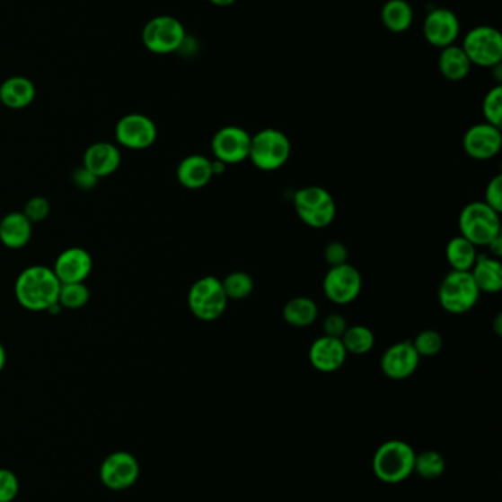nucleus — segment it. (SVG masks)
<instances>
[{
  "label": "nucleus",
  "instance_id": "58836bf2",
  "mask_svg": "<svg viewBox=\"0 0 502 502\" xmlns=\"http://www.w3.org/2000/svg\"><path fill=\"white\" fill-rule=\"evenodd\" d=\"M74 181L82 188H92L96 184L98 178L93 174H90L86 168L83 167L74 174Z\"/></svg>",
  "mask_w": 502,
  "mask_h": 502
},
{
  "label": "nucleus",
  "instance_id": "f257e3e1",
  "mask_svg": "<svg viewBox=\"0 0 502 502\" xmlns=\"http://www.w3.org/2000/svg\"><path fill=\"white\" fill-rule=\"evenodd\" d=\"M61 282L55 272L46 266H30L21 272L15 282L18 303L30 312L49 310L59 299Z\"/></svg>",
  "mask_w": 502,
  "mask_h": 502
},
{
  "label": "nucleus",
  "instance_id": "9b49d317",
  "mask_svg": "<svg viewBox=\"0 0 502 502\" xmlns=\"http://www.w3.org/2000/svg\"><path fill=\"white\" fill-rule=\"evenodd\" d=\"M140 466L137 458L127 451L110 454L99 470L101 482L110 490L128 489L139 479Z\"/></svg>",
  "mask_w": 502,
  "mask_h": 502
},
{
  "label": "nucleus",
  "instance_id": "5701e85b",
  "mask_svg": "<svg viewBox=\"0 0 502 502\" xmlns=\"http://www.w3.org/2000/svg\"><path fill=\"white\" fill-rule=\"evenodd\" d=\"M36 99L33 82L25 77H11L0 85V101L9 109H24Z\"/></svg>",
  "mask_w": 502,
  "mask_h": 502
},
{
  "label": "nucleus",
  "instance_id": "2eb2a0df",
  "mask_svg": "<svg viewBox=\"0 0 502 502\" xmlns=\"http://www.w3.org/2000/svg\"><path fill=\"white\" fill-rule=\"evenodd\" d=\"M460 30L462 25L457 15L446 8L432 9L423 24L426 40L437 49L453 46L460 36Z\"/></svg>",
  "mask_w": 502,
  "mask_h": 502
},
{
  "label": "nucleus",
  "instance_id": "20e7f679",
  "mask_svg": "<svg viewBox=\"0 0 502 502\" xmlns=\"http://www.w3.org/2000/svg\"><path fill=\"white\" fill-rule=\"evenodd\" d=\"M292 153L290 140L276 128L258 131L251 138L250 160L260 170L273 172L286 165Z\"/></svg>",
  "mask_w": 502,
  "mask_h": 502
},
{
  "label": "nucleus",
  "instance_id": "473e14b6",
  "mask_svg": "<svg viewBox=\"0 0 502 502\" xmlns=\"http://www.w3.org/2000/svg\"><path fill=\"white\" fill-rule=\"evenodd\" d=\"M483 117L490 126L501 128L502 121V87L497 85L490 89L483 99Z\"/></svg>",
  "mask_w": 502,
  "mask_h": 502
},
{
  "label": "nucleus",
  "instance_id": "aec40b11",
  "mask_svg": "<svg viewBox=\"0 0 502 502\" xmlns=\"http://www.w3.org/2000/svg\"><path fill=\"white\" fill-rule=\"evenodd\" d=\"M213 160L202 154H190L177 168V179L188 190H199L213 179Z\"/></svg>",
  "mask_w": 502,
  "mask_h": 502
},
{
  "label": "nucleus",
  "instance_id": "6ab92c4d",
  "mask_svg": "<svg viewBox=\"0 0 502 502\" xmlns=\"http://www.w3.org/2000/svg\"><path fill=\"white\" fill-rule=\"evenodd\" d=\"M84 168L96 178H103L117 172L121 165L119 147L107 142L94 143L87 149L83 158Z\"/></svg>",
  "mask_w": 502,
  "mask_h": 502
},
{
  "label": "nucleus",
  "instance_id": "412c9836",
  "mask_svg": "<svg viewBox=\"0 0 502 502\" xmlns=\"http://www.w3.org/2000/svg\"><path fill=\"white\" fill-rule=\"evenodd\" d=\"M33 235V223L22 212H13L0 221V241L4 247L18 250L30 243Z\"/></svg>",
  "mask_w": 502,
  "mask_h": 502
},
{
  "label": "nucleus",
  "instance_id": "1a4fd4ad",
  "mask_svg": "<svg viewBox=\"0 0 502 502\" xmlns=\"http://www.w3.org/2000/svg\"><path fill=\"white\" fill-rule=\"evenodd\" d=\"M186 30L177 18L160 15L145 25L142 40L149 52L156 55L174 53L183 46Z\"/></svg>",
  "mask_w": 502,
  "mask_h": 502
},
{
  "label": "nucleus",
  "instance_id": "7c9ffc66",
  "mask_svg": "<svg viewBox=\"0 0 502 502\" xmlns=\"http://www.w3.org/2000/svg\"><path fill=\"white\" fill-rule=\"evenodd\" d=\"M89 299V288L84 285V282H78V284H61L57 303L61 304L62 308L75 310V308L86 306Z\"/></svg>",
  "mask_w": 502,
  "mask_h": 502
},
{
  "label": "nucleus",
  "instance_id": "6e6552de",
  "mask_svg": "<svg viewBox=\"0 0 502 502\" xmlns=\"http://www.w3.org/2000/svg\"><path fill=\"white\" fill-rule=\"evenodd\" d=\"M462 48L466 52L471 65L495 68L501 64L502 36L494 27L480 25L470 30L464 37Z\"/></svg>",
  "mask_w": 502,
  "mask_h": 502
},
{
  "label": "nucleus",
  "instance_id": "bb28decb",
  "mask_svg": "<svg viewBox=\"0 0 502 502\" xmlns=\"http://www.w3.org/2000/svg\"><path fill=\"white\" fill-rule=\"evenodd\" d=\"M319 316V307L308 297H296L283 308V317L286 324L295 328H306L314 324Z\"/></svg>",
  "mask_w": 502,
  "mask_h": 502
},
{
  "label": "nucleus",
  "instance_id": "e433bc0d",
  "mask_svg": "<svg viewBox=\"0 0 502 502\" xmlns=\"http://www.w3.org/2000/svg\"><path fill=\"white\" fill-rule=\"evenodd\" d=\"M324 259L330 264V268L348 264V248L339 241H331L324 248Z\"/></svg>",
  "mask_w": 502,
  "mask_h": 502
},
{
  "label": "nucleus",
  "instance_id": "c85d7f7f",
  "mask_svg": "<svg viewBox=\"0 0 502 502\" xmlns=\"http://www.w3.org/2000/svg\"><path fill=\"white\" fill-rule=\"evenodd\" d=\"M221 282H223L225 296L229 300H245L252 294L253 288H255L252 276L241 271L232 272Z\"/></svg>",
  "mask_w": 502,
  "mask_h": 502
},
{
  "label": "nucleus",
  "instance_id": "393cba45",
  "mask_svg": "<svg viewBox=\"0 0 502 502\" xmlns=\"http://www.w3.org/2000/svg\"><path fill=\"white\" fill-rule=\"evenodd\" d=\"M380 18L392 33H404L413 25L414 11L407 0H388L382 8Z\"/></svg>",
  "mask_w": 502,
  "mask_h": 502
},
{
  "label": "nucleus",
  "instance_id": "f3484780",
  "mask_svg": "<svg viewBox=\"0 0 502 502\" xmlns=\"http://www.w3.org/2000/svg\"><path fill=\"white\" fill-rule=\"evenodd\" d=\"M93 260L89 251L80 247L66 248L57 255L52 271L61 284H78L89 278Z\"/></svg>",
  "mask_w": 502,
  "mask_h": 502
},
{
  "label": "nucleus",
  "instance_id": "ddd939ff",
  "mask_svg": "<svg viewBox=\"0 0 502 502\" xmlns=\"http://www.w3.org/2000/svg\"><path fill=\"white\" fill-rule=\"evenodd\" d=\"M251 135L241 126H223L213 137V153L225 165H237L250 159Z\"/></svg>",
  "mask_w": 502,
  "mask_h": 502
},
{
  "label": "nucleus",
  "instance_id": "f704fd0d",
  "mask_svg": "<svg viewBox=\"0 0 502 502\" xmlns=\"http://www.w3.org/2000/svg\"><path fill=\"white\" fill-rule=\"evenodd\" d=\"M22 213L27 216V219L31 223L41 222V221H45L49 216V200H46L45 197H33V199L27 202Z\"/></svg>",
  "mask_w": 502,
  "mask_h": 502
},
{
  "label": "nucleus",
  "instance_id": "ea45409f",
  "mask_svg": "<svg viewBox=\"0 0 502 502\" xmlns=\"http://www.w3.org/2000/svg\"><path fill=\"white\" fill-rule=\"evenodd\" d=\"M211 4H216V6H221V8H225V6H230L233 4L236 0H209Z\"/></svg>",
  "mask_w": 502,
  "mask_h": 502
},
{
  "label": "nucleus",
  "instance_id": "f8f14e48",
  "mask_svg": "<svg viewBox=\"0 0 502 502\" xmlns=\"http://www.w3.org/2000/svg\"><path fill=\"white\" fill-rule=\"evenodd\" d=\"M156 137H158V130L155 122L146 115H126L115 126L117 142L131 151L149 149L154 146Z\"/></svg>",
  "mask_w": 502,
  "mask_h": 502
},
{
  "label": "nucleus",
  "instance_id": "423d86ee",
  "mask_svg": "<svg viewBox=\"0 0 502 502\" xmlns=\"http://www.w3.org/2000/svg\"><path fill=\"white\" fill-rule=\"evenodd\" d=\"M480 290L470 272L451 271L437 291L442 308L451 315H464L478 304Z\"/></svg>",
  "mask_w": 502,
  "mask_h": 502
},
{
  "label": "nucleus",
  "instance_id": "79ce46f5",
  "mask_svg": "<svg viewBox=\"0 0 502 502\" xmlns=\"http://www.w3.org/2000/svg\"><path fill=\"white\" fill-rule=\"evenodd\" d=\"M502 316L501 315H498V316H497V319H495V333H497V335H501L502 333Z\"/></svg>",
  "mask_w": 502,
  "mask_h": 502
},
{
  "label": "nucleus",
  "instance_id": "9d476101",
  "mask_svg": "<svg viewBox=\"0 0 502 502\" xmlns=\"http://www.w3.org/2000/svg\"><path fill=\"white\" fill-rule=\"evenodd\" d=\"M323 290L331 303L345 306L357 300L363 290V276L352 264L333 266L324 276Z\"/></svg>",
  "mask_w": 502,
  "mask_h": 502
},
{
  "label": "nucleus",
  "instance_id": "a211bd4d",
  "mask_svg": "<svg viewBox=\"0 0 502 502\" xmlns=\"http://www.w3.org/2000/svg\"><path fill=\"white\" fill-rule=\"evenodd\" d=\"M348 352L340 338L320 336L311 344L308 359L313 368L319 372L333 373L342 368L347 360Z\"/></svg>",
  "mask_w": 502,
  "mask_h": 502
},
{
  "label": "nucleus",
  "instance_id": "a878e982",
  "mask_svg": "<svg viewBox=\"0 0 502 502\" xmlns=\"http://www.w3.org/2000/svg\"><path fill=\"white\" fill-rule=\"evenodd\" d=\"M446 260L453 271L470 272L474 262L478 259V251L473 243L464 238L462 235L454 237L446 244Z\"/></svg>",
  "mask_w": 502,
  "mask_h": 502
},
{
  "label": "nucleus",
  "instance_id": "c756f323",
  "mask_svg": "<svg viewBox=\"0 0 502 502\" xmlns=\"http://www.w3.org/2000/svg\"><path fill=\"white\" fill-rule=\"evenodd\" d=\"M414 472L420 474L421 478H439L445 472V460L436 451H425L420 455H416Z\"/></svg>",
  "mask_w": 502,
  "mask_h": 502
},
{
  "label": "nucleus",
  "instance_id": "f03ea898",
  "mask_svg": "<svg viewBox=\"0 0 502 502\" xmlns=\"http://www.w3.org/2000/svg\"><path fill=\"white\" fill-rule=\"evenodd\" d=\"M458 227L460 235L476 247H488L501 237V216L485 202L469 203L460 213Z\"/></svg>",
  "mask_w": 502,
  "mask_h": 502
},
{
  "label": "nucleus",
  "instance_id": "72a5a7b5",
  "mask_svg": "<svg viewBox=\"0 0 502 502\" xmlns=\"http://www.w3.org/2000/svg\"><path fill=\"white\" fill-rule=\"evenodd\" d=\"M20 492L17 474L8 469H0V502H13Z\"/></svg>",
  "mask_w": 502,
  "mask_h": 502
},
{
  "label": "nucleus",
  "instance_id": "cd10ccee",
  "mask_svg": "<svg viewBox=\"0 0 502 502\" xmlns=\"http://www.w3.org/2000/svg\"><path fill=\"white\" fill-rule=\"evenodd\" d=\"M340 340H342L347 352H351L356 356H363V354L372 351L374 342H376L372 329L363 326V325L349 326Z\"/></svg>",
  "mask_w": 502,
  "mask_h": 502
},
{
  "label": "nucleus",
  "instance_id": "4468645a",
  "mask_svg": "<svg viewBox=\"0 0 502 502\" xmlns=\"http://www.w3.org/2000/svg\"><path fill=\"white\" fill-rule=\"evenodd\" d=\"M501 128L488 122L470 126L462 138V149L474 160H489L501 151Z\"/></svg>",
  "mask_w": 502,
  "mask_h": 502
},
{
  "label": "nucleus",
  "instance_id": "dca6fc26",
  "mask_svg": "<svg viewBox=\"0 0 502 502\" xmlns=\"http://www.w3.org/2000/svg\"><path fill=\"white\" fill-rule=\"evenodd\" d=\"M420 365V356L411 341H401L391 345L382 356L380 368L393 381H402L411 376Z\"/></svg>",
  "mask_w": 502,
  "mask_h": 502
},
{
  "label": "nucleus",
  "instance_id": "39448f33",
  "mask_svg": "<svg viewBox=\"0 0 502 502\" xmlns=\"http://www.w3.org/2000/svg\"><path fill=\"white\" fill-rule=\"evenodd\" d=\"M294 204L299 219L308 227L321 229L335 221V199L323 186H304L295 193Z\"/></svg>",
  "mask_w": 502,
  "mask_h": 502
},
{
  "label": "nucleus",
  "instance_id": "c9c22d12",
  "mask_svg": "<svg viewBox=\"0 0 502 502\" xmlns=\"http://www.w3.org/2000/svg\"><path fill=\"white\" fill-rule=\"evenodd\" d=\"M485 203L494 211L502 212V175H497L486 186Z\"/></svg>",
  "mask_w": 502,
  "mask_h": 502
},
{
  "label": "nucleus",
  "instance_id": "4c0bfd02",
  "mask_svg": "<svg viewBox=\"0 0 502 502\" xmlns=\"http://www.w3.org/2000/svg\"><path fill=\"white\" fill-rule=\"evenodd\" d=\"M324 335L333 336V338H342L343 333L348 329L347 319L339 315L333 313L329 315L323 324Z\"/></svg>",
  "mask_w": 502,
  "mask_h": 502
},
{
  "label": "nucleus",
  "instance_id": "0eeeda50",
  "mask_svg": "<svg viewBox=\"0 0 502 502\" xmlns=\"http://www.w3.org/2000/svg\"><path fill=\"white\" fill-rule=\"evenodd\" d=\"M188 303L193 316L204 322H213L223 316L229 299L225 296L221 280L208 275L200 278L190 287Z\"/></svg>",
  "mask_w": 502,
  "mask_h": 502
},
{
  "label": "nucleus",
  "instance_id": "7ed1b4c3",
  "mask_svg": "<svg viewBox=\"0 0 502 502\" xmlns=\"http://www.w3.org/2000/svg\"><path fill=\"white\" fill-rule=\"evenodd\" d=\"M416 453L404 441H388L373 457V470L384 483H400L414 472Z\"/></svg>",
  "mask_w": 502,
  "mask_h": 502
},
{
  "label": "nucleus",
  "instance_id": "a19ab883",
  "mask_svg": "<svg viewBox=\"0 0 502 502\" xmlns=\"http://www.w3.org/2000/svg\"><path fill=\"white\" fill-rule=\"evenodd\" d=\"M4 365H6V351H4V347L0 342V372L4 370Z\"/></svg>",
  "mask_w": 502,
  "mask_h": 502
},
{
  "label": "nucleus",
  "instance_id": "4be33fe9",
  "mask_svg": "<svg viewBox=\"0 0 502 502\" xmlns=\"http://www.w3.org/2000/svg\"><path fill=\"white\" fill-rule=\"evenodd\" d=\"M480 292L495 294L502 290V264L494 255H479L470 269Z\"/></svg>",
  "mask_w": 502,
  "mask_h": 502
},
{
  "label": "nucleus",
  "instance_id": "2f4dec72",
  "mask_svg": "<svg viewBox=\"0 0 502 502\" xmlns=\"http://www.w3.org/2000/svg\"><path fill=\"white\" fill-rule=\"evenodd\" d=\"M414 349L418 352L420 357H433L436 356L437 352H441L444 347V340H442L441 333L435 331V329H426L421 331L416 336V340L411 341Z\"/></svg>",
  "mask_w": 502,
  "mask_h": 502
},
{
  "label": "nucleus",
  "instance_id": "b1692460",
  "mask_svg": "<svg viewBox=\"0 0 502 502\" xmlns=\"http://www.w3.org/2000/svg\"><path fill=\"white\" fill-rule=\"evenodd\" d=\"M437 68L442 75L449 82H462L469 77L471 71V62L467 57L466 52L462 46H448L445 49H441Z\"/></svg>",
  "mask_w": 502,
  "mask_h": 502
}]
</instances>
